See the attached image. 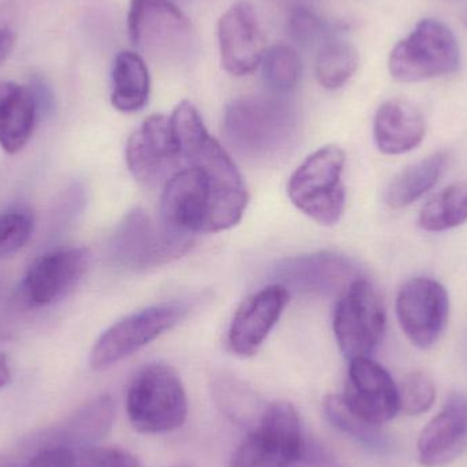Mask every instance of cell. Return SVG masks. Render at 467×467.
I'll use <instances>...</instances> for the list:
<instances>
[{
  "instance_id": "6da1fadb",
  "label": "cell",
  "mask_w": 467,
  "mask_h": 467,
  "mask_svg": "<svg viewBox=\"0 0 467 467\" xmlns=\"http://www.w3.org/2000/svg\"><path fill=\"white\" fill-rule=\"evenodd\" d=\"M247 204L246 185L219 180L192 164L167 181L161 221L185 235L226 232L242 221Z\"/></svg>"
},
{
  "instance_id": "7a4b0ae2",
  "label": "cell",
  "mask_w": 467,
  "mask_h": 467,
  "mask_svg": "<svg viewBox=\"0 0 467 467\" xmlns=\"http://www.w3.org/2000/svg\"><path fill=\"white\" fill-rule=\"evenodd\" d=\"M223 131L227 141L242 155L271 158L290 144L296 133V117L282 101L236 99L224 109Z\"/></svg>"
},
{
  "instance_id": "3957f363",
  "label": "cell",
  "mask_w": 467,
  "mask_h": 467,
  "mask_svg": "<svg viewBox=\"0 0 467 467\" xmlns=\"http://www.w3.org/2000/svg\"><path fill=\"white\" fill-rule=\"evenodd\" d=\"M126 409L140 433L172 432L188 419V395L175 369L166 364H150L131 380Z\"/></svg>"
},
{
  "instance_id": "277c9868",
  "label": "cell",
  "mask_w": 467,
  "mask_h": 467,
  "mask_svg": "<svg viewBox=\"0 0 467 467\" xmlns=\"http://www.w3.org/2000/svg\"><path fill=\"white\" fill-rule=\"evenodd\" d=\"M346 153L327 145L309 156L288 180L291 202L305 215L324 226H334L345 213L346 189L342 175Z\"/></svg>"
},
{
  "instance_id": "5b68a950",
  "label": "cell",
  "mask_w": 467,
  "mask_h": 467,
  "mask_svg": "<svg viewBox=\"0 0 467 467\" xmlns=\"http://www.w3.org/2000/svg\"><path fill=\"white\" fill-rule=\"evenodd\" d=\"M194 238L156 222L144 210L130 211L109 241V254L117 265L129 271H147L182 257Z\"/></svg>"
},
{
  "instance_id": "8992f818",
  "label": "cell",
  "mask_w": 467,
  "mask_h": 467,
  "mask_svg": "<svg viewBox=\"0 0 467 467\" xmlns=\"http://www.w3.org/2000/svg\"><path fill=\"white\" fill-rule=\"evenodd\" d=\"M461 49L454 33L438 19H422L389 55V73L400 82H419L455 73Z\"/></svg>"
},
{
  "instance_id": "52a82bcc",
  "label": "cell",
  "mask_w": 467,
  "mask_h": 467,
  "mask_svg": "<svg viewBox=\"0 0 467 467\" xmlns=\"http://www.w3.org/2000/svg\"><path fill=\"white\" fill-rule=\"evenodd\" d=\"M305 451L301 421L288 402L264 408L252 432L236 449L232 467H291Z\"/></svg>"
},
{
  "instance_id": "ba28073f",
  "label": "cell",
  "mask_w": 467,
  "mask_h": 467,
  "mask_svg": "<svg viewBox=\"0 0 467 467\" xmlns=\"http://www.w3.org/2000/svg\"><path fill=\"white\" fill-rule=\"evenodd\" d=\"M128 32L155 59H182L194 43L191 19L171 0H130Z\"/></svg>"
},
{
  "instance_id": "9c48e42d",
  "label": "cell",
  "mask_w": 467,
  "mask_h": 467,
  "mask_svg": "<svg viewBox=\"0 0 467 467\" xmlns=\"http://www.w3.org/2000/svg\"><path fill=\"white\" fill-rule=\"evenodd\" d=\"M386 310L380 296L365 277L348 285L334 313V332L346 358H370L386 331Z\"/></svg>"
},
{
  "instance_id": "30bf717a",
  "label": "cell",
  "mask_w": 467,
  "mask_h": 467,
  "mask_svg": "<svg viewBox=\"0 0 467 467\" xmlns=\"http://www.w3.org/2000/svg\"><path fill=\"white\" fill-rule=\"evenodd\" d=\"M181 304H161L133 313L101 334L90 351V368L96 372L109 369L133 356L185 318Z\"/></svg>"
},
{
  "instance_id": "8fae6325",
  "label": "cell",
  "mask_w": 467,
  "mask_h": 467,
  "mask_svg": "<svg viewBox=\"0 0 467 467\" xmlns=\"http://www.w3.org/2000/svg\"><path fill=\"white\" fill-rule=\"evenodd\" d=\"M89 265L82 247H59L36 258L25 272L19 296L33 309L52 306L78 285Z\"/></svg>"
},
{
  "instance_id": "7c38bea8",
  "label": "cell",
  "mask_w": 467,
  "mask_h": 467,
  "mask_svg": "<svg viewBox=\"0 0 467 467\" xmlns=\"http://www.w3.org/2000/svg\"><path fill=\"white\" fill-rule=\"evenodd\" d=\"M277 285L288 293L312 296H342L361 276L358 265L339 253L317 252L280 261L275 268Z\"/></svg>"
},
{
  "instance_id": "4fadbf2b",
  "label": "cell",
  "mask_w": 467,
  "mask_h": 467,
  "mask_svg": "<svg viewBox=\"0 0 467 467\" xmlns=\"http://www.w3.org/2000/svg\"><path fill=\"white\" fill-rule=\"evenodd\" d=\"M397 315L400 328L414 346L432 348L449 323V294L430 277L409 280L398 294Z\"/></svg>"
},
{
  "instance_id": "5bb4252c",
  "label": "cell",
  "mask_w": 467,
  "mask_h": 467,
  "mask_svg": "<svg viewBox=\"0 0 467 467\" xmlns=\"http://www.w3.org/2000/svg\"><path fill=\"white\" fill-rule=\"evenodd\" d=\"M340 398L351 413L378 427L391 421L400 410V389L389 373L370 358L350 361Z\"/></svg>"
},
{
  "instance_id": "9a60e30c",
  "label": "cell",
  "mask_w": 467,
  "mask_h": 467,
  "mask_svg": "<svg viewBox=\"0 0 467 467\" xmlns=\"http://www.w3.org/2000/svg\"><path fill=\"white\" fill-rule=\"evenodd\" d=\"M222 66L235 77L249 76L263 62L265 37L257 14L249 2L234 3L219 19Z\"/></svg>"
},
{
  "instance_id": "2e32d148",
  "label": "cell",
  "mask_w": 467,
  "mask_h": 467,
  "mask_svg": "<svg viewBox=\"0 0 467 467\" xmlns=\"http://www.w3.org/2000/svg\"><path fill=\"white\" fill-rule=\"evenodd\" d=\"M181 161L171 123L166 115H150L129 137L126 163L140 182L152 185L163 180Z\"/></svg>"
},
{
  "instance_id": "e0dca14e",
  "label": "cell",
  "mask_w": 467,
  "mask_h": 467,
  "mask_svg": "<svg viewBox=\"0 0 467 467\" xmlns=\"http://www.w3.org/2000/svg\"><path fill=\"white\" fill-rule=\"evenodd\" d=\"M288 298L290 293L277 283L247 296L236 309L230 326V350L242 358L254 356L282 317Z\"/></svg>"
},
{
  "instance_id": "ac0fdd59",
  "label": "cell",
  "mask_w": 467,
  "mask_h": 467,
  "mask_svg": "<svg viewBox=\"0 0 467 467\" xmlns=\"http://www.w3.org/2000/svg\"><path fill=\"white\" fill-rule=\"evenodd\" d=\"M466 447L467 397L462 392H452L420 435L419 460L422 466H446L457 460Z\"/></svg>"
},
{
  "instance_id": "d6986e66",
  "label": "cell",
  "mask_w": 467,
  "mask_h": 467,
  "mask_svg": "<svg viewBox=\"0 0 467 467\" xmlns=\"http://www.w3.org/2000/svg\"><path fill=\"white\" fill-rule=\"evenodd\" d=\"M427 126L419 109L402 100L386 101L373 123L376 145L384 155H402L421 144Z\"/></svg>"
},
{
  "instance_id": "ffe728a7",
  "label": "cell",
  "mask_w": 467,
  "mask_h": 467,
  "mask_svg": "<svg viewBox=\"0 0 467 467\" xmlns=\"http://www.w3.org/2000/svg\"><path fill=\"white\" fill-rule=\"evenodd\" d=\"M37 101L29 88L0 82V147L8 155L21 152L32 139Z\"/></svg>"
},
{
  "instance_id": "44dd1931",
  "label": "cell",
  "mask_w": 467,
  "mask_h": 467,
  "mask_svg": "<svg viewBox=\"0 0 467 467\" xmlns=\"http://www.w3.org/2000/svg\"><path fill=\"white\" fill-rule=\"evenodd\" d=\"M150 93V76L141 55L120 51L112 65L111 103L118 111L137 112L147 106Z\"/></svg>"
},
{
  "instance_id": "7402d4cb",
  "label": "cell",
  "mask_w": 467,
  "mask_h": 467,
  "mask_svg": "<svg viewBox=\"0 0 467 467\" xmlns=\"http://www.w3.org/2000/svg\"><path fill=\"white\" fill-rule=\"evenodd\" d=\"M25 467H140L139 461L117 447L54 444L38 451Z\"/></svg>"
},
{
  "instance_id": "603a6c76",
  "label": "cell",
  "mask_w": 467,
  "mask_h": 467,
  "mask_svg": "<svg viewBox=\"0 0 467 467\" xmlns=\"http://www.w3.org/2000/svg\"><path fill=\"white\" fill-rule=\"evenodd\" d=\"M447 159V153H435L400 171L387 186L386 204L391 210H402L413 204L436 185L446 169Z\"/></svg>"
},
{
  "instance_id": "cb8c5ba5",
  "label": "cell",
  "mask_w": 467,
  "mask_h": 467,
  "mask_svg": "<svg viewBox=\"0 0 467 467\" xmlns=\"http://www.w3.org/2000/svg\"><path fill=\"white\" fill-rule=\"evenodd\" d=\"M114 403L109 395L96 398L82 406L63 428L59 444L73 447L93 446L111 430Z\"/></svg>"
},
{
  "instance_id": "d4e9b609",
  "label": "cell",
  "mask_w": 467,
  "mask_h": 467,
  "mask_svg": "<svg viewBox=\"0 0 467 467\" xmlns=\"http://www.w3.org/2000/svg\"><path fill=\"white\" fill-rule=\"evenodd\" d=\"M324 414L332 427L361 444L364 449L378 454H389L392 450V439L378 425L369 424L351 413L340 395H329L324 400Z\"/></svg>"
},
{
  "instance_id": "484cf974",
  "label": "cell",
  "mask_w": 467,
  "mask_h": 467,
  "mask_svg": "<svg viewBox=\"0 0 467 467\" xmlns=\"http://www.w3.org/2000/svg\"><path fill=\"white\" fill-rule=\"evenodd\" d=\"M467 222V185H452L433 196L422 207L419 226L425 232L441 233Z\"/></svg>"
},
{
  "instance_id": "4316f807",
  "label": "cell",
  "mask_w": 467,
  "mask_h": 467,
  "mask_svg": "<svg viewBox=\"0 0 467 467\" xmlns=\"http://www.w3.org/2000/svg\"><path fill=\"white\" fill-rule=\"evenodd\" d=\"M358 65V51L353 44L343 40L328 41L316 59V78L326 89H339L350 81Z\"/></svg>"
},
{
  "instance_id": "83f0119b",
  "label": "cell",
  "mask_w": 467,
  "mask_h": 467,
  "mask_svg": "<svg viewBox=\"0 0 467 467\" xmlns=\"http://www.w3.org/2000/svg\"><path fill=\"white\" fill-rule=\"evenodd\" d=\"M170 123L181 161H193L194 156L213 137L208 133L199 109L188 100L181 101L175 107L170 117Z\"/></svg>"
},
{
  "instance_id": "f1b7e54d",
  "label": "cell",
  "mask_w": 467,
  "mask_h": 467,
  "mask_svg": "<svg viewBox=\"0 0 467 467\" xmlns=\"http://www.w3.org/2000/svg\"><path fill=\"white\" fill-rule=\"evenodd\" d=\"M261 63L266 84L277 92L294 89L301 78V57L293 47L285 44L271 47Z\"/></svg>"
},
{
  "instance_id": "f546056e",
  "label": "cell",
  "mask_w": 467,
  "mask_h": 467,
  "mask_svg": "<svg viewBox=\"0 0 467 467\" xmlns=\"http://www.w3.org/2000/svg\"><path fill=\"white\" fill-rule=\"evenodd\" d=\"M35 219L26 208H11L0 213V257L16 254L29 242Z\"/></svg>"
},
{
  "instance_id": "4dcf8cb0",
  "label": "cell",
  "mask_w": 467,
  "mask_h": 467,
  "mask_svg": "<svg viewBox=\"0 0 467 467\" xmlns=\"http://www.w3.org/2000/svg\"><path fill=\"white\" fill-rule=\"evenodd\" d=\"M436 400V387L432 379L424 372L406 376L400 389V410L408 416L427 413Z\"/></svg>"
},
{
  "instance_id": "1f68e13d",
  "label": "cell",
  "mask_w": 467,
  "mask_h": 467,
  "mask_svg": "<svg viewBox=\"0 0 467 467\" xmlns=\"http://www.w3.org/2000/svg\"><path fill=\"white\" fill-rule=\"evenodd\" d=\"M216 394L219 397V405L227 411V416L235 417V420L244 419L249 414V409L254 408V397L249 394L246 389L242 384L236 383L233 379H222L219 381Z\"/></svg>"
},
{
  "instance_id": "d6a6232c",
  "label": "cell",
  "mask_w": 467,
  "mask_h": 467,
  "mask_svg": "<svg viewBox=\"0 0 467 467\" xmlns=\"http://www.w3.org/2000/svg\"><path fill=\"white\" fill-rule=\"evenodd\" d=\"M291 36L301 44H312L323 35V22L312 11L298 8L288 21Z\"/></svg>"
},
{
  "instance_id": "836d02e7",
  "label": "cell",
  "mask_w": 467,
  "mask_h": 467,
  "mask_svg": "<svg viewBox=\"0 0 467 467\" xmlns=\"http://www.w3.org/2000/svg\"><path fill=\"white\" fill-rule=\"evenodd\" d=\"M14 46H16V36L7 27H2L0 29V66L10 57Z\"/></svg>"
},
{
  "instance_id": "e575fe53",
  "label": "cell",
  "mask_w": 467,
  "mask_h": 467,
  "mask_svg": "<svg viewBox=\"0 0 467 467\" xmlns=\"http://www.w3.org/2000/svg\"><path fill=\"white\" fill-rule=\"evenodd\" d=\"M11 372L10 367H8V359L5 354L0 353V389L7 386L10 381Z\"/></svg>"
},
{
  "instance_id": "d590c367",
  "label": "cell",
  "mask_w": 467,
  "mask_h": 467,
  "mask_svg": "<svg viewBox=\"0 0 467 467\" xmlns=\"http://www.w3.org/2000/svg\"><path fill=\"white\" fill-rule=\"evenodd\" d=\"M462 19H463V24H465L467 26V11L465 14H463Z\"/></svg>"
}]
</instances>
